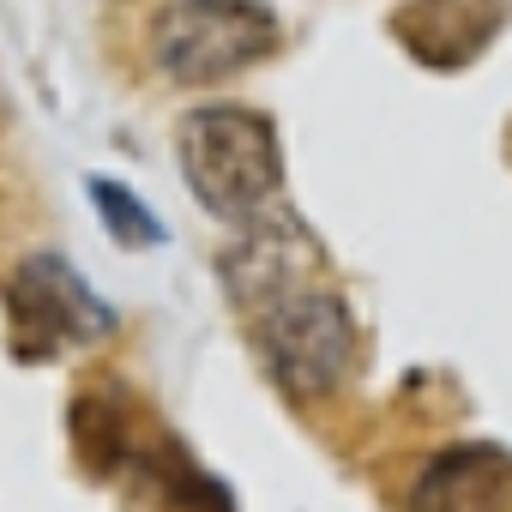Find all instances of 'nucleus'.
<instances>
[{
  "label": "nucleus",
  "instance_id": "f257e3e1",
  "mask_svg": "<svg viewBox=\"0 0 512 512\" xmlns=\"http://www.w3.org/2000/svg\"><path fill=\"white\" fill-rule=\"evenodd\" d=\"M175 157L193 199L217 223H253L284 193V151L266 109H247V103L187 109L175 127Z\"/></svg>",
  "mask_w": 512,
  "mask_h": 512
},
{
  "label": "nucleus",
  "instance_id": "f03ea898",
  "mask_svg": "<svg viewBox=\"0 0 512 512\" xmlns=\"http://www.w3.org/2000/svg\"><path fill=\"white\" fill-rule=\"evenodd\" d=\"M284 25L266 0H163L145 25V55L175 85H223L272 61Z\"/></svg>",
  "mask_w": 512,
  "mask_h": 512
},
{
  "label": "nucleus",
  "instance_id": "7ed1b4c3",
  "mask_svg": "<svg viewBox=\"0 0 512 512\" xmlns=\"http://www.w3.org/2000/svg\"><path fill=\"white\" fill-rule=\"evenodd\" d=\"M247 326H253V350H260L272 386H284L290 398H326L356 362V320L344 296L326 290L320 278L253 308Z\"/></svg>",
  "mask_w": 512,
  "mask_h": 512
},
{
  "label": "nucleus",
  "instance_id": "20e7f679",
  "mask_svg": "<svg viewBox=\"0 0 512 512\" xmlns=\"http://www.w3.org/2000/svg\"><path fill=\"white\" fill-rule=\"evenodd\" d=\"M7 326H13V350L25 362H55L67 350L103 344L115 332V308L79 278L73 260L61 253H25L7 272Z\"/></svg>",
  "mask_w": 512,
  "mask_h": 512
},
{
  "label": "nucleus",
  "instance_id": "39448f33",
  "mask_svg": "<svg viewBox=\"0 0 512 512\" xmlns=\"http://www.w3.org/2000/svg\"><path fill=\"white\" fill-rule=\"evenodd\" d=\"M500 25H506V0H404L392 13V37L404 43V55L434 73L476 61Z\"/></svg>",
  "mask_w": 512,
  "mask_h": 512
},
{
  "label": "nucleus",
  "instance_id": "423d86ee",
  "mask_svg": "<svg viewBox=\"0 0 512 512\" xmlns=\"http://www.w3.org/2000/svg\"><path fill=\"white\" fill-rule=\"evenodd\" d=\"M410 512H512V452L494 440L434 452L410 488Z\"/></svg>",
  "mask_w": 512,
  "mask_h": 512
},
{
  "label": "nucleus",
  "instance_id": "0eeeda50",
  "mask_svg": "<svg viewBox=\"0 0 512 512\" xmlns=\"http://www.w3.org/2000/svg\"><path fill=\"white\" fill-rule=\"evenodd\" d=\"M85 193H91V205H97L103 229H109L121 247H163V223H157V217L145 211V199H133L121 181L91 175V181H85Z\"/></svg>",
  "mask_w": 512,
  "mask_h": 512
}]
</instances>
